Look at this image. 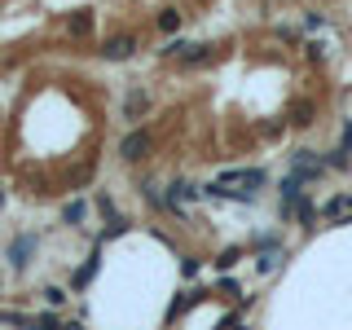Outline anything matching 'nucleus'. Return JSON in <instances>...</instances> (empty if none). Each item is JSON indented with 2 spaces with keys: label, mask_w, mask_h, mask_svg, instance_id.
Segmentation results:
<instances>
[{
  "label": "nucleus",
  "mask_w": 352,
  "mask_h": 330,
  "mask_svg": "<svg viewBox=\"0 0 352 330\" xmlns=\"http://www.w3.org/2000/svg\"><path fill=\"white\" fill-rule=\"evenodd\" d=\"M264 185V172L260 168H234V172H220L216 181L203 185V198H229V203H256Z\"/></svg>",
  "instance_id": "nucleus-1"
},
{
  "label": "nucleus",
  "mask_w": 352,
  "mask_h": 330,
  "mask_svg": "<svg viewBox=\"0 0 352 330\" xmlns=\"http://www.w3.org/2000/svg\"><path fill=\"white\" fill-rule=\"evenodd\" d=\"M322 172H326L322 154H313V150H295L291 154V176H295V181H317Z\"/></svg>",
  "instance_id": "nucleus-2"
},
{
  "label": "nucleus",
  "mask_w": 352,
  "mask_h": 330,
  "mask_svg": "<svg viewBox=\"0 0 352 330\" xmlns=\"http://www.w3.org/2000/svg\"><path fill=\"white\" fill-rule=\"evenodd\" d=\"M146 154H150V132L146 128H132L128 137L119 141V159H124V163H141Z\"/></svg>",
  "instance_id": "nucleus-3"
},
{
  "label": "nucleus",
  "mask_w": 352,
  "mask_h": 330,
  "mask_svg": "<svg viewBox=\"0 0 352 330\" xmlns=\"http://www.w3.org/2000/svg\"><path fill=\"white\" fill-rule=\"evenodd\" d=\"M198 198H203V185H190V181H172V185H168V212H176V216H181V212H185L190 203H198Z\"/></svg>",
  "instance_id": "nucleus-4"
},
{
  "label": "nucleus",
  "mask_w": 352,
  "mask_h": 330,
  "mask_svg": "<svg viewBox=\"0 0 352 330\" xmlns=\"http://www.w3.org/2000/svg\"><path fill=\"white\" fill-rule=\"evenodd\" d=\"M97 53H102V62H128L132 53H137V36H132V31H124V36H110Z\"/></svg>",
  "instance_id": "nucleus-5"
},
{
  "label": "nucleus",
  "mask_w": 352,
  "mask_h": 330,
  "mask_svg": "<svg viewBox=\"0 0 352 330\" xmlns=\"http://www.w3.org/2000/svg\"><path fill=\"white\" fill-rule=\"evenodd\" d=\"M322 220H326V225L352 220V194H330L326 203H322Z\"/></svg>",
  "instance_id": "nucleus-6"
},
{
  "label": "nucleus",
  "mask_w": 352,
  "mask_h": 330,
  "mask_svg": "<svg viewBox=\"0 0 352 330\" xmlns=\"http://www.w3.org/2000/svg\"><path fill=\"white\" fill-rule=\"evenodd\" d=\"M212 58H216V49H212V44H203V40H198V44H185V53H181L176 62H181L185 71H198V66H207Z\"/></svg>",
  "instance_id": "nucleus-7"
},
{
  "label": "nucleus",
  "mask_w": 352,
  "mask_h": 330,
  "mask_svg": "<svg viewBox=\"0 0 352 330\" xmlns=\"http://www.w3.org/2000/svg\"><path fill=\"white\" fill-rule=\"evenodd\" d=\"M146 110H150V93H146V88H132V93L124 97V119H128V124H141Z\"/></svg>",
  "instance_id": "nucleus-8"
},
{
  "label": "nucleus",
  "mask_w": 352,
  "mask_h": 330,
  "mask_svg": "<svg viewBox=\"0 0 352 330\" xmlns=\"http://www.w3.org/2000/svg\"><path fill=\"white\" fill-rule=\"evenodd\" d=\"M207 300V291H198V286H190V291H181V300H172V308H168V322H176V317H185L194 304H203Z\"/></svg>",
  "instance_id": "nucleus-9"
},
{
  "label": "nucleus",
  "mask_w": 352,
  "mask_h": 330,
  "mask_svg": "<svg viewBox=\"0 0 352 330\" xmlns=\"http://www.w3.org/2000/svg\"><path fill=\"white\" fill-rule=\"evenodd\" d=\"M66 31H71L75 40H88L93 36V9H75V14L66 18Z\"/></svg>",
  "instance_id": "nucleus-10"
},
{
  "label": "nucleus",
  "mask_w": 352,
  "mask_h": 330,
  "mask_svg": "<svg viewBox=\"0 0 352 330\" xmlns=\"http://www.w3.org/2000/svg\"><path fill=\"white\" fill-rule=\"evenodd\" d=\"M31 251H36V234H22L14 247H9V260H14V269H27Z\"/></svg>",
  "instance_id": "nucleus-11"
},
{
  "label": "nucleus",
  "mask_w": 352,
  "mask_h": 330,
  "mask_svg": "<svg viewBox=\"0 0 352 330\" xmlns=\"http://www.w3.org/2000/svg\"><path fill=\"white\" fill-rule=\"evenodd\" d=\"M181 22H185V14H181V9H159L154 27H159L163 36H176V31H181Z\"/></svg>",
  "instance_id": "nucleus-12"
},
{
  "label": "nucleus",
  "mask_w": 352,
  "mask_h": 330,
  "mask_svg": "<svg viewBox=\"0 0 352 330\" xmlns=\"http://www.w3.org/2000/svg\"><path fill=\"white\" fill-rule=\"evenodd\" d=\"M97 264H102L97 256H88V260L80 264V273H75V278H71V286H75V291H84V286H88V282L97 278Z\"/></svg>",
  "instance_id": "nucleus-13"
},
{
  "label": "nucleus",
  "mask_w": 352,
  "mask_h": 330,
  "mask_svg": "<svg viewBox=\"0 0 352 330\" xmlns=\"http://www.w3.org/2000/svg\"><path fill=\"white\" fill-rule=\"evenodd\" d=\"M97 212H102V216L110 220V225H128V220H124V216H119V207H115V198H110L106 190H102V194H97Z\"/></svg>",
  "instance_id": "nucleus-14"
},
{
  "label": "nucleus",
  "mask_w": 352,
  "mask_h": 330,
  "mask_svg": "<svg viewBox=\"0 0 352 330\" xmlns=\"http://www.w3.org/2000/svg\"><path fill=\"white\" fill-rule=\"evenodd\" d=\"M84 216H88V203H84V198H71V203L62 207V220H66V225H84Z\"/></svg>",
  "instance_id": "nucleus-15"
},
{
  "label": "nucleus",
  "mask_w": 352,
  "mask_h": 330,
  "mask_svg": "<svg viewBox=\"0 0 352 330\" xmlns=\"http://www.w3.org/2000/svg\"><path fill=\"white\" fill-rule=\"evenodd\" d=\"M0 326H14V330H36V317H22V313H9V308H0Z\"/></svg>",
  "instance_id": "nucleus-16"
},
{
  "label": "nucleus",
  "mask_w": 352,
  "mask_h": 330,
  "mask_svg": "<svg viewBox=\"0 0 352 330\" xmlns=\"http://www.w3.org/2000/svg\"><path fill=\"white\" fill-rule=\"evenodd\" d=\"M36 330H84V326L80 322H58L53 313H40L36 317Z\"/></svg>",
  "instance_id": "nucleus-17"
},
{
  "label": "nucleus",
  "mask_w": 352,
  "mask_h": 330,
  "mask_svg": "<svg viewBox=\"0 0 352 330\" xmlns=\"http://www.w3.org/2000/svg\"><path fill=\"white\" fill-rule=\"evenodd\" d=\"M291 124L295 128H308V124H313V102H295L291 106Z\"/></svg>",
  "instance_id": "nucleus-18"
},
{
  "label": "nucleus",
  "mask_w": 352,
  "mask_h": 330,
  "mask_svg": "<svg viewBox=\"0 0 352 330\" xmlns=\"http://www.w3.org/2000/svg\"><path fill=\"white\" fill-rule=\"evenodd\" d=\"M282 260H286V247H269V251L260 256V273H273Z\"/></svg>",
  "instance_id": "nucleus-19"
},
{
  "label": "nucleus",
  "mask_w": 352,
  "mask_h": 330,
  "mask_svg": "<svg viewBox=\"0 0 352 330\" xmlns=\"http://www.w3.org/2000/svg\"><path fill=\"white\" fill-rule=\"evenodd\" d=\"M322 163H326L330 172H348V163H352V159H348V150H330Z\"/></svg>",
  "instance_id": "nucleus-20"
},
{
  "label": "nucleus",
  "mask_w": 352,
  "mask_h": 330,
  "mask_svg": "<svg viewBox=\"0 0 352 330\" xmlns=\"http://www.w3.org/2000/svg\"><path fill=\"white\" fill-rule=\"evenodd\" d=\"M44 300H49L53 308H62L66 300H71V295H66V291H62V286H44Z\"/></svg>",
  "instance_id": "nucleus-21"
},
{
  "label": "nucleus",
  "mask_w": 352,
  "mask_h": 330,
  "mask_svg": "<svg viewBox=\"0 0 352 330\" xmlns=\"http://www.w3.org/2000/svg\"><path fill=\"white\" fill-rule=\"evenodd\" d=\"M238 256H242V251H238V247H229V251H220V260H216V269H234V264H238Z\"/></svg>",
  "instance_id": "nucleus-22"
},
{
  "label": "nucleus",
  "mask_w": 352,
  "mask_h": 330,
  "mask_svg": "<svg viewBox=\"0 0 352 330\" xmlns=\"http://www.w3.org/2000/svg\"><path fill=\"white\" fill-rule=\"evenodd\" d=\"M304 27H308V31H322V27H326V14H317V9H308Z\"/></svg>",
  "instance_id": "nucleus-23"
},
{
  "label": "nucleus",
  "mask_w": 352,
  "mask_h": 330,
  "mask_svg": "<svg viewBox=\"0 0 352 330\" xmlns=\"http://www.w3.org/2000/svg\"><path fill=\"white\" fill-rule=\"evenodd\" d=\"M181 273H185V278H198V256H185L181 260Z\"/></svg>",
  "instance_id": "nucleus-24"
},
{
  "label": "nucleus",
  "mask_w": 352,
  "mask_h": 330,
  "mask_svg": "<svg viewBox=\"0 0 352 330\" xmlns=\"http://www.w3.org/2000/svg\"><path fill=\"white\" fill-rule=\"evenodd\" d=\"M304 53H308L313 62H322V58H326V53H322V44H317V40H308V44H304Z\"/></svg>",
  "instance_id": "nucleus-25"
},
{
  "label": "nucleus",
  "mask_w": 352,
  "mask_h": 330,
  "mask_svg": "<svg viewBox=\"0 0 352 330\" xmlns=\"http://www.w3.org/2000/svg\"><path fill=\"white\" fill-rule=\"evenodd\" d=\"M220 291H225V295H229V300H242V291H238V282H229V278H225V282H220Z\"/></svg>",
  "instance_id": "nucleus-26"
},
{
  "label": "nucleus",
  "mask_w": 352,
  "mask_h": 330,
  "mask_svg": "<svg viewBox=\"0 0 352 330\" xmlns=\"http://www.w3.org/2000/svg\"><path fill=\"white\" fill-rule=\"evenodd\" d=\"M339 150L352 154V124H344V137H339Z\"/></svg>",
  "instance_id": "nucleus-27"
},
{
  "label": "nucleus",
  "mask_w": 352,
  "mask_h": 330,
  "mask_svg": "<svg viewBox=\"0 0 352 330\" xmlns=\"http://www.w3.org/2000/svg\"><path fill=\"white\" fill-rule=\"evenodd\" d=\"M238 322H242V317H238V313H229L225 322H220V330H238Z\"/></svg>",
  "instance_id": "nucleus-28"
},
{
  "label": "nucleus",
  "mask_w": 352,
  "mask_h": 330,
  "mask_svg": "<svg viewBox=\"0 0 352 330\" xmlns=\"http://www.w3.org/2000/svg\"><path fill=\"white\" fill-rule=\"evenodd\" d=\"M0 207H5V190H0Z\"/></svg>",
  "instance_id": "nucleus-29"
}]
</instances>
